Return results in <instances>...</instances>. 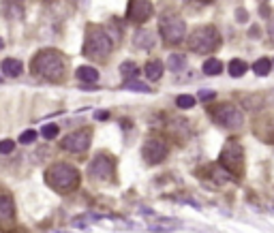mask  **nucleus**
<instances>
[{
  "label": "nucleus",
  "mask_w": 274,
  "mask_h": 233,
  "mask_svg": "<svg viewBox=\"0 0 274 233\" xmlns=\"http://www.w3.org/2000/svg\"><path fill=\"white\" fill-rule=\"evenodd\" d=\"M32 73L48 81H62L67 75V58L58 49H41L32 58Z\"/></svg>",
  "instance_id": "nucleus-1"
},
{
  "label": "nucleus",
  "mask_w": 274,
  "mask_h": 233,
  "mask_svg": "<svg viewBox=\"0 0 274 233\" xmlns=\"http://www.w3.org/2000/svg\"><path fill=\"white\" fill-rule=\"evenodd\" d=\"M45 182L56 193H73L81 182L79 171L69 163H54L48 171H45Z\"/></svg>",
  "instance_id": "nucleus-2"
},
{
  "label": "nucleus",
  "mask_w": 274,
  "mask_h": 233,
  "mask_svg": "<svg viewBox=\"0 0 274 233\" xmlns=\"http://www.w3.org/2000/svg\"><path fill=\"white\" fill-rule=\"evenodd\" d=\"M114 49V39L109 37L103 28L92 26L86 32V41H84V54L92 58V60H105Z\"/></svg>",
  "instance_id": "nucleus-3"
},
{
  "label": "nucleus",
  "mask_w": 274,
  "mask_h": 233,
  "mask_svg": "<svg viewBox=\"0 0 274 233\" xmlns=\"http://www.w3.org/2000/svg\"><path fill=\"white\" fill-rule=\"evenodd\" d=\"M189 49L195 54H212L221 45V32L214 26H201L189 34Z\"/></svg>",
  "instance_id": "nucleus-4"
},
{
  "label": "nucleus",
  "mask_w": 274,
  "mask_h": 233,
  "mask_svg": "<svg viewBox=\"0 0 274 233\" xmlns=\"http://www.w3.org/2000/svg\"><path fill=\"white\" fill-rule=\"evenodd\" d=\"M219 165L229 173L231 178H240L244 171V150L238 141H227L225 148L221 150Z\"/></svg>",
  "instance_id": "nucleus-5"
},
{
  "label": "nucleus",
  "mask_w": 274,
  "mask_h": 233,
  "mask_svg": "<svg viewBox=\"0 0 274 233\" xmlns=\"http://www.w3.org/2000/svg\"><path fill=\"white\" fill-rule=\"evenodd\" d=\"M159 30H161V37L172 45H178L182 43L184 37H186V24L184 20L176 13H165L161 17V24H159Z\"/></svg>",
  "instance_id": "nucleus-6"
},
{
  "label": "nucleus",
  "mask_w": 274,
  "mask_h": 233,
  "mask_svg": "<svg viewBox=\"0 0 274 233\" xmlns=\"http://www.w3.org/2000/svg\"><path fill=\"white\" fill-rule=\"evenodd\" d=\"M210 116H212V120L217 122V124L225 126V129H240L244 124V116L242 112L236 107V105L231 103H223L219 105V107H212L210 109Z\"/></svg>",
  "instance_id": "nucleus-7"
},
{
  "label": "nucleus",
  "mask_w": 274,
  "mask_h": 233,
  "mask_svg": "<svg viewBox=\"0 0 274 233\" xmlns=\"http://www.w3.org/2000/svg\"><path fill=\"white\" fill-rule=\"evenodd\" d=\"M114 171H116V163L109 154H97L88 165V176L92 180H97V182L109 180L114 176Z\"/></svg>",
  "instance_id": "nucleus-8"
},
{
  "label": "nucleus",
  "mask_w": 274,
  "mask_h": 233,
  "mask_svg": "<svg viewBox=\"0 0 274 233\" xmlns=\"http://www.w3.org/2000/svg\"><path fill=\"white\" fill-rule=\"evenodd\" d=\"M167 154H170V148L163 139H148L142 148V156L148 165H159L167 159Z\"/></svg>",
  "instance_id": "nucleus-9"
},
{
  "label": "nucleus",
  "mask_w": 274,
  "mask_h": 233,
  "mask_svg": "<svg viewBox=\"0 0 274 233\" xmlns=\"http://www.w3.org/2000/svg\"><path fill=\"white\" fill-rule=\"evenodd\" d=\"M90 139H92V133L81 129V131H75V133H69V135L62 139V148L71 154H81L90 148Z\"/></svg>",
  "instance_id": "nucleus-10"
},
{
  "label": "nucleus",
  "mask_w": 274,
  "mask_h": 233,
  "mask_svg": "<svg viewBox=\"0 0 274 233\" xmlns=\"http://www.w3.org/2000/svg\"><path fill=\"white\" fill-rule=\"evenodd\" d=\"M150 17H152V2L150 0H131L129 2V11H126V20L129 22L144 24Z\"/></svg>",
  "instance_id": "nucleus-11"
},
{
  "label": "nucleus",
  "mask_w": 274,
  "mask_h": 233,
  "mask_svg": "<svg viewBox=\"0 0 274 233\" xmlns=\"http://www.w3.org/2000/svg\"><path fill=\"white\" fill-rule=\"evenodd\" d=\"M15 216V201L9 193H0V223L13 220Z\"/></svg>",
  "instance_id": "nucleus-12"
},
{
  "label": "nucleus",
  "mask_w": 274,
  "mask_h": 233,
  "mask_svg": "<svg viewBox=\"0 0 274 233\" xmlns=\"http://www.w3.org/2000/svg\"><path fill=\"white\" fill-rule=\"evenodd\" d=\"M133 43H135V47H139V49L154 47V32H150V30H137L135 37H133Z\"/></svg>",
  "instance_id": "nucleus-13"
},
{
  "label": "nucleus",
  "mask_w": 274,
  "mask_h": 233,
  "mask_svg": "<svg viewBox=\"0 0 274 233\" xmlns=\"http://www.w3.org/2000/svg\"><path fill=\"white\" fill-rule=\"evenodd\" d=\"M163 62L161 60H150L148 65L144 67V73H146V77H148L150 81H156V79H161L163 77Z\"/></svg>",
  "instance_id": "nucleus-14"
},
{
  "label": "nucleus",
  "mask_w": 274,
  "mask_h": 233,
  "mask_svg": "<svg viewBox=\"0 0 274 233\" xmlns=\"http://www.w3.org/2000/svg\"><path fill=\"white\" fill-rule=\"evenodd\" d=\"M24 71V67H22V62L17 60V58H7V60H2V73L9 75V77H17V75H22Z\"/></svg>",
  "instance_id": "nucleus-15"
},
{
  "label": "nucleus",
  "mask_w": 274,
  "mask_h": 233,
  "mask_svg": "<svg viewBox=\"0 0 274 233\" xmlns=\"http://www.w3.org/2000/svg\"><path fill=\"white\" fill-rule=\"evenodd\" d=\"M75 75H77L79 81H86V84H95V81H99V71L95 67H79L77 71H75Z\"/></svg>",
  "instance_id": "nucleus-16"
},
{
  "label": "nucleus",
  "mask_w": 274,
  "mask_h": 233,
  "mask_svg": "<svg viewBox=\"0 0 274 233\" xmlns=\"http://www.w3.org/2000/svg\"><path fill=\"white\" fill-rule=\"evenodd\" d=\"M201 69H203L206 75H221V71H223V62H221L219 58H208Z\"/></svg>",
  "instance_id": "nucleus-17"
},
{
  "label": "nucleus",
  "mask_w": 274,
  "mask_h": 233,
  "mask_svg": "<svg viewBox=\"0 0 274 233\" xmlns=\"http://www.w3.org/2000/svg\"><path fill=\"white\" fill-rule=\"evenodd\" d=\"M120 75H122V77H125V79L137 77V75H139V67L135 65V62L126 60V62H122V65H120Z\"/></svg>",
  "instance_id": "nucleus-18"
},
{
  "label": "nucleus",
  "mask_w": 274,
  "mask_h": 233,
  "mask_svg": "<svg viewBox=\"0 0 274 233\" xmlns=\"http://www.w3.org/2000/svg\"><path fill=\"white\" fill-rule=\"evenodd\" d=\"M167 67H170L172 71H182L186 67V56L184 54H172L167 58Z\"/></svg>",
  "instance_id": "nucleus-19"
},
{
  "label": "nucleus",
  "mask_w": 274,
  "mask_h": 233,
  "mask_svg": "<svg viewBox=\"0 0 274 233\" xmlns=\"http://www.w3.org/2000/svg\"><path fill=\"white\" fill-rule=\"evenodd\" d=\"M244 73H247V62L240 60V58H234L229 62V75L231 77H242Z\"/></svg>",
  "instance_id": "nucleus-20"
},
{
  "label": "nucleus",
  "mask_w": 274,
  "mask_h": 233,
  "mask_svg": "<svg viewBox=\"0 0 274 233\" xmlns=\"http://www.w3.org/2000/svg\"><path fill=\"white\" fill-rule=\"evenodd\" d=\"M270 69H272V62L268 60V58H259V60L253 65V71H255V75H259V77H264V75L270 73Z\"/></svg>",
  "instance_id": "nucleus-21"
},
{
  "label": "nucleus",
  "mask_w": 274,
  "mask_h": 233,
  "mask_svg": "<svg viewBox=\"0 0 274 233\" xmlns=\"http://www.w3.org/2000/svg\"><path fill=\"white\" fill-rule=\"evenodd\" d=\"M195 96H191V94H180L176 98V105H178V109H191L195 105Z\"/></svg>",
  "instance_id": "nucleus-22"
},
{
  "label": "nucleus",
  "mask_w": 274,
  "mask_h": 233,
  "mask_svg": "<svg viewBox=\"0 0 274 233\" xmlns=\"http://www.w3.org/2000/svg\"><path fill=\"white\" fill-rule=\"evenodd\" d=\"M58 126L56 124H45L43 126V131H41V135H43L45 139H54V137H58Z\"/></svg>",
  "instance_id": "nucleus-23"
},
{
  "label": "nucleus",
  "mask_w": 274,
  "mask_h": 233,
  "mask_svg": "<svg viewBox=\"0 0 274 233\" xmlns=\"http://www.w3.org/2000/svg\"><path fill=\"white\" fill-rule=\"evenodd\" d=\"M13 150H15V141H11V139L0 141V154H11Z\"/></svg>",
  "instance_id": "nucleus-24"
},
{
  "label": "nucleus",
  "mask_w": 274,
  "mask_h": 233,
  "mask_svg": "<svg viewBox=\"0 0 274 233\" xmlns=\"http://www.w3.org/2000/svg\"><path fill=\"white\" fill-rule=\"evenodd\" d=\"M37 141V133L34 131H24L20 135V143H34Z\"/></svg>",
  "instance_id": "nucleus-25"
},
{
  "label": "nucleus",
  "mask_w": 274,
  "mask_h": 233,
  "mask_svg": "<svg viewBox=\"0 0 274 233\" xmlns=\"http://www.w3.org/2000/svg\"><path fill=\"white\" fill-rule=\"evenodd\" d=\"M125 88H131V90H139V92H150V88L146 84H139V81H126Z\"/></svg>",
  "instance_id": "nucleus-26"
},
{
  "label": "nucleus",
  "mask_w": 274,
  "mask_h": 233,
  "mask_svg": "<svg viewBox=\"0 0 274 233\" xmlns=\"http://www.w3.org/2000/svg\"><path fill=\"white\" fill-rule=\"evenodd\" d=\"M244 105H247V107H253V109H259V105H261V96H250V98H244Z\"/></svg>",
  "instance_id": "nucleus-27"
},
{
  "label": "nucleus",
  "mask_w": 274,
  "mask_h": 233,
  "mask_svg": "<svg viewBox=\"0 0 274 233\" xmlns=\"http://www.w3.org/2000/svg\"><path fill=\"white\" fill-rule=\"evenodd\" d=\"M210 98H214V92L212 90H201L199 92V101H210Z\"/></svg>",
  "instance_id": "nucleus-28"
},
{
  "label": "nucleus",
  "mask_w": 274,
  "mask_h": 233,
  "mask_svg": "<svg viewBox=\"0 0 274 233\" xmlns=\"http://www.w3.org/2000/svg\"><path fill=\"white\" fill-rule=\"evenodd\" d=\"M268 34H270V39H272V43H274V17L270 20V26H268Z\"/></svg>",
  "instance_id": "nucleus-29"
},
{
  "label": "nucleus",
  "mask_w": 274,
  "mask_h": 233,
  "mask_svg": "<svg viewBox=\"0 0 274 233\" xmlns=\"http://www.w3.org/2000/svg\"><path fill=\"white\" fill-rule=\"evenodd\" d=\"M107 116H109L107 112H97V118H99V120H103V118H107Z\"/></svg>",
  "instance_id": "nucleus-30"
},
{
  "label": "nucleus",
  "mask_w": 274,
  "mask_h": 233,
  "mask_svg": "<svg viewBox=\"0 0 274 233\" xmlns=\"http://www.w3.org/2000/svg\"><path fill=\"white\" fill-rule=\"evenodd\" d=\"M236 15H238V20H242V22H244V20H247V13H244V11H238V13H236Z\"/></svg>",
  "instance_id": "nucleus-31"
},
{
  "label": "nucleus",
  "mask_w": 274,
  "mask_h": 233,
  "mask_svg": "<svg viewBox=\"0 0 274 233\" xmlns=\"http://www.w3.org/2000/svg\"><path fill=\"white\" fill-rule=\"evenodd\" d=\"M2 47H4V41H2V39H0V49H2Z\"/></svg>",
  "instance_id": "nucleus-32"
}]
</instances>
